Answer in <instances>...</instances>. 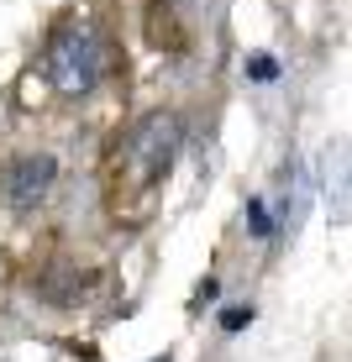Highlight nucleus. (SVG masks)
Segmentation results:
<instances>
[{
  "mask_svg": "<svg viewBox=\"0 0 352 362\" xmlns=\"http://www.w3.org/2000/svg\"><path fill=\"white\" fill-rule=\"evenodd\" d=\"M53 184H58L53 153H21V158L6 163V173H0V194H6L11 210H37L47 194H53Z\"/></svg>",
  "mask_w": 352,
  "mask_h": 362,
  "instance_id": "7ed1b4c3",
  "label": "nucleus"
},
{
  "mask_svg": "<svg viewBox=\"0 0 352 362\" xmlns=\"http://www.w3.org/2000/svg\"><path fill=\"white\" fill-rule=\"evenodd\" d=\"M116 194H153L163 179H169L174 158H179V142H184V121L174 110H147L142 121L116 136Z\"/></svg>",
  "mask_w": 352,
  "mask_h": 362,
  "instance_id": "f257e3e1",
  "label": "nucleus"
},
{
  "mask_svg": "<svg viewBox=\"0 0 352 362\" xmlns=\"http://www.w3.org/2000/svg\"><path fill=\"white\" fill-rule=\"evenodd\" d=\"M106 58H110V47H106V37H100L95 21L69 16L64 27L47 37L42 74H47V84H53L64 100H79V95H90L95 84L106 79Z\"/></svg>",
  "mask_w": 352,
  "mask_h": 362,
  "instance_id": "f03ea898",
  "label": "nucleus"
},
{
  "mask_svg": "<svg viewBox=\"0 0 352 362\" xmlns=\"http://www.w3.org/2000/svg\"><path fill=\"white\" fill-rule=\"evenodd\" d=\"M247 216H253V231H258V236H268V231H273V226H268V210H263L258 199L247 205Z\"/></svg>",
  "mask_w": 352,
  "mask_h": 362,
  "instance_id": "39448f33",
  "label": "nucleus"
},
{
  "mask_svg": "<svg viewBox=\"0 0 352 362\" xmlns=\"http://www.w3.org/2000/svg\"><path fill=\"white\" fill-rule=\"evenodd\" d=\"M258 79H273V64H268V53H258V64H253Z\"/></svg>",
  "mask_w": 352,
  "mask_h": 362,
  "instance_id": "423d86ee",
  "label": "nucleus"
},
{
  "mask_svg": "<svg viewBox=\"0 0 352 362\" xmlns=\"http://www.w3.org/2000/svg\"><path fill=\"white\" fill-rule=\"evenodd\" d=\"M153 362H174V357H169V352H163V357H153Z\"/></svg>",
  "mask_w": 352,
  "mask_h": 362,
  "instance_id": "0eeeda50",
  "label": "nucleus"
},
{
  "mask_svg": "<svg viewBox=\"0 0 352 362\" xmlns=\"http://www.w3.org/2000/svg\"><path fill=\"white\" fill-rule=\"evenodd\" d=\"M247 320H253V305H232V310L221 315V326H226V331H242Z\"/></svg>",
  "mask_w": 352,
  "mask_h": 362,
  "instance_id": "20e7f679",
  "label": "nucleus"
}]
</instances>
